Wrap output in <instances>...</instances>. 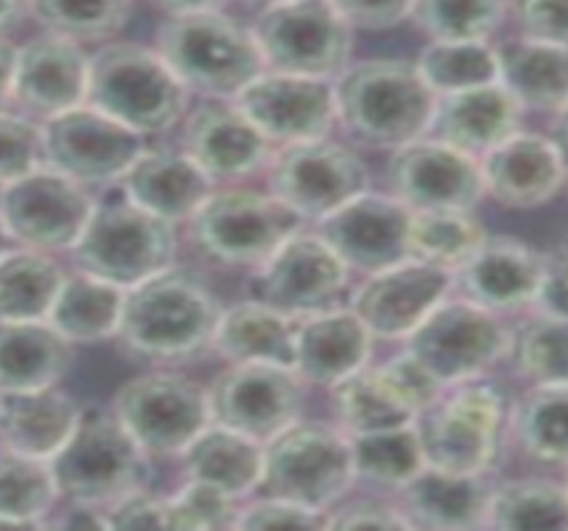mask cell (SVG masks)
<instances>
[{"mask_svg": "<svg viewBox=\"0 0 568 531\" xmlns=\"http://www.w3.org/2000/svg\"><path fill=\"white\" fill-rule=\"evenodd\" d=\"M484 194L510 211H534L564 192L566 160L564 146L550 136L518 131L481 160Z\"/></svg>", "mask_w": 568, "mask_h": 531, "instance_id": "obj_23", "label": "cell"}, {"mask_svg": "<svg viewBox=\"0 0 568 531\" xmlns=\"http://www.w3.org/2000/svg\"><path fill=\"white\" fill-rule=\"evenodd\" d=\"M59 489L49 460L0 452V529H38L57 506Z\"/></svg>", "mask_w": 568, "mask_h": 531, "instance_id": "obj_37", "label": "cell"}, {"mask_svg": "<svg viewBox=\"0 0 568 531\" xmlns=\"http://www.w3.org/2000/svg\"><path fill=\"white\" fill-rule=\"evenodd\" d=\"M354 481L351 436L343 428L295 420L263 443L261 489L268 497L327 513Z\"/></svg>", "mask_w": 568, "mask_h": 531, "instance_id": "obj_8", "label": "cell"}, {"mask_svg": "<svg viewBox=\"0 0 568 531\" xmlns=\"http://www.w3.org/2000/svg\"><path fill=\"white\" fill-rule=\"evenodd\" d=\"M385 181L409 211H476L486 197L481 165L442 139H417L390 152Z\"/></svg>", "mask_w": 568, "mask_h": 531, "instance_id": "obj_17", "label": "cell"}, {"mask_svg": "<svg viewBox=\"0 0 568 531\" xmlns=\"http://www.w3.org/2000/svg\"><path fill=\"white\" fill-rule=\"evenodd\" d=\"M372 335L362 319L346 308L297 317L293 369L303 382L333 388L367 365Z\"/></svg>", "mask_w": 568, "mask_h": 531, "instance_id": "obj_27", "label": "cell"}, {"mask_svg": "<svg viewBox=\"0 0 568 531\" xmlns=\"http://www.w3.org/2000/svg\"><path fill=\"white\" fill-rule=\"evenodd\" d=\"M524 106L499 83L436 96L430 131L455 150L481 160L520 131Z\"/></svg>", "mask_w": 568, "mask_h": 531, "instance_id": "obj_28", "label": "cell"}, {"mask_svg": "<svg viewBox=\"0 0 568 531\" xmlns=\"http://www.w3.org/2000/svg\"><path fill=\"white\" fill-rule=\"evenodd\" d=\"M13 59H17V49L9 40L0 38V110L11 102V80H13Z\"/></svg>", "mask_w": 568, "mask_h": 531, "instance_id": "obj_57", "label": "cell"}, {"mask_svg": "<svg viewBox=\"0 0 568 531\" xmlns=\"http://www.w3.org/2000/svg\"><path fill=\"white\" fill-rule=\"evenodd\" d=\"M412 3L415 0H333V6L343 19L351 24V30L383 32L394 30L409 19Z\"/></svg>", "mask_w": 568, "mask_h": 531, "instance_id": "obj_54", "label": "cell"}, {"mask_svg": "<svg viewBox=\"0 0 568 531\" xmlns=\"http://www.w3.org/2000/svg\"><path fill=\"white\" fill-rule=\"evenodd\" d=\"M542 261L545 253L516 237H486L452 279L473 304L489 312H513L531 306Z\"/></svg>", "mask_w": 568, "mask_h": 531, "instance_id": "obj_26", "label": "cell"}, {"mask_svg": "<svg viewBox=\"0 0 568 531\" xmlns=\"http://www.w3.org/2000/svg\"><path fill=\"white\" fill-rule=\"evenodd\" d=\"M297 317L263 300H247L221 312L211 348L229 365H282L293 369Z\"/></svg>", "mask_w": 568, "mask_h": 531, "instance_id": "obj_32", "label": "cell"}, {"mask_svg": "<svg viewBox=\"0 0 568 531\" xmlns=\"http://www.w3.org/2000/svg\"><path fill=\"white\" fill-rule=\"evenodd\" d=\"M152 3L171 17H181V13L221 11L226 0H152Z\"/></svg>", "mask_w": 568, "mask_h": 531, "instance_id": "obj_56", "label": "cell"}, {"mask_svg": "<svg viewBox=\"0 0 568 531\" xmlns=\"http://www.w3.org/2000/svg\"><path fill=\"white\" fill-rule=\"evenodd\" d=\"M566 3L568 0H507V13L520 38L566 45Z\"/></svg>", "mask_w": 568, "mask_h": 531, "instance_id": "obj_51", "label": "cell"}, {"mask_svg": "<svg viewBox=\"0 0 568 531\" xmlns=\"http://www.w3.org/2000/svg\"><path fill=\"white\" fill-rule=\"evenodd\" d=\"M333 399L337 420L348 436L375 433V430L415 422V415L409 412L407 405L390 391L381 372L367 365L333 386Z\"/></svg>", "mask_w": 568, "mask_h": 531, "instance_id": "obj_42", "label": "cell"}, {"mask_svg": "<svg viewBox=\"0 0 568 531\" xmlns=\"http://www.w3.org/2000/svg\"><path fill=\"white\" fill-rule=\"evenodd\" d=\"M409 221L412 211L402 200L367 190L316 221V234L348 272L375 274L409 258Z\"/></svg>", "mask_w": 568, "mask_h": 531, "instance_id": "obj_19", "label": "cell"}, {"mask_svg": "<svg viewBox=\"0 0 568 531\" xmlns=\"http://www.w3.org/2000/svg\"><path fill=\"white\" fill-rule=\"evenodd\" d=\"M43 165L83 186H112L146 152V136L97 106L80 104L40 125Z\"/></svg>", "mask_w": 568, "mask_h": 531, "instance_id": "obj_14", "label": "cell"}, {"mask_svg": "<svg viewBox=\"0 0 568 531\" xmlns=\"http://www.w3.org/2000/svg\"><path fill=\"white\" fill-rule=\"evenodd\" d=\"M49 466L70 506L106 510L149 483V455L112 409H80L78 426Z\"/></svg>", "mask_w": 568, "mask_h": 531, "instance_id": "obj_4", "label": "cell"}, {"mask_svg": "<svg viewBox=\"0 0 568 531\" xmlns=\"http://www.w3.org/2000/svg\"><path fill=\"white\" fill-rule=\"evenodd\" d=\"M43 165V133L24 114L0 110V186Z\"/></svg>", "mask_w": 568, "mask_h": 531, "instance_id": "obj_48", "label": "cell"}, {"mask_svg": "<svg viewBox=\"0 0 568 531\" xmlns=\"http://www.w3.org/2000/svg\"><path fill=\"white\" fill-rule=\"evenodd\" d=\"M221 312L219 298L197 277L171 266L125 290L114 338L139 359H189L211 346Z\"/></svg>", "mask_w": 568, "mask_h": 531, "instance_id": "obj_1", "label": "cell"}, {"mask_svg": "<svg viewBox=\"0 0 568 531\" xmlns=\"http://www.w3.org/2000/svg\"><path fill=\"white\" fill-rule=\"evenodd\" d=\"M486 237L473 211H412L409 258L455 274Z\"/></svg>", "mask_w": 568, "mask_h": 531, "instance_id": "obj_39", "label": "cell"}, {"mask_svg": "<svg viewBox=\"0 0 568 531\" xmlns=\"http://www.w3.org/2000/svg\"><path fill=\"white\" fill-rule=\"evenodd\" d=\"M118 186L133 203L171 224L192 218L215 190L211 176L186 152L171 150H146Z\"/></svg>", "mask_w": 568, "mask_h": 531, "instance_id": "obj_29", "label": "cell"}, {"mask_svg": "<svg viewBox=\"0 0 568 531\" xmlns=\"http://www.w3.org/2000/svg\"><path fill=\"white\" fill-rule=\"evenodd\" d=\"M93 197L49 165H38L22 178L0 186V221L13 245L40 253L72 251L83 234Z\"/></svg>", "mask_w": 568, "mask_h": 531, "instance_id": "obj_13", "label": "cell"}, {"mask_svg": "<svg viewBox=\"0 0 568 531\" xmlns=\"http://www.w3.org/2000/svg\"><path fill=\"white\" fill-rule=\"evenodd\" d=\"M531 308L537 314H547V317L566 319V247L545 253Z\"/></svg>", "mask_w": 568, "mask_h": 531, "instance_id": "obj_55", "label": "cell"}, {"mask_svg": "<svg viewBox=\"0 0 568 531\" xmlns=\"http://www.w3.org/2000/svg\"><path fill=\"white\" fill-rule=\"evenodd\" d=\"M91 57L74 40L43 35L27 40L17 49L11 80V102L30 118H57L67 110L85 104Z\"/></svg>", "mask_w": 568, "mask_h": 531, "instance_id": "obj_22", "label": "cell"}, {"mask_svg": "<svg viewBox=\"0 0 568 531\" xmlns=\"http://www.w3.org/2000/svg\"><path fill=\"white\" fill-rule=\"evenodd\" d=\"M263 64L290 75L333 80L354 53V30L333 0H287L258 13L253 27Z\"/></svg>", "mask_w": 568, "mask_h": 531, "instance_id": "obj_10", "label": "cell"}, {"mask_svg": "<svg viewBox=\"0 0 568 531\" xmlns=\"http://www.w3.org/2000/svg\"><path fill=\"white\" fill-rule=\"evenodd\" d=\"M375 369L415 418L423 409H428L444 391V382L407 348L402 354L390 356L385 365H377Z\"/></svg>", "mask_w": 568, "mask_h": 531, "instance_id": "obj_49", "label": "cell"}, {"mask_svg": "<svg viewBox=\"0 0 568 531\" xmlns=\"http://www.w3.org/2000/svg\"><path fill=\"white\" fill-rule=\"evenodd\" d=\"M507 359L531 386L566 382V319L537 314L507 333Z\"/></svg>", "mask_w": 568, "mask_h": 531, "instance_id": "obj_45", "label": "cell"}, {"mask_svg": "<svg viewBox=\"0 0 568 531\" xmlns=\"http://www.w3.org/2000/svg\"><path fill=\"white\" fill-rule=\"evenodd\" d=\"M503 89L524 106L547 114L566 110V45L518 38L497 49Z\"/></svg>", "mask_w": 568, "mask_h": 531, "instance_id": "obj_34", "label": "cell"}, {"mask_svg": "<svg viewBox=\"0 0 568 531\" xmlns=\"http://www.w3.org/2000/svg\"><path fill=\"white\" fill-rule=\"evenodd\" d=\"M85 104L141 136H158L184 120L189 91L154 49L110 43L91 57Z\"/></svg>", "mask_w": 568, "mask_h": 531, "instance_id": "obj_6", "label": "cell"}, {"mask_svg": "<svg viewBox=\"0 0 568 531\" xmlns=\"http://www.w3.org/2000/svg\"><path fill=\"white\" fill-rule=\"evenodd\" d=\"M211 422L266 443L303 412V380L282 365H229L207 388Z\"/></svg>", "mask_w": 568, "mask_h": 531, "instance_id": "obj_16", "label": "cell"}, {"mask_svg": "<svg viewBox=\"0 0 568 531\" xmlns=\"http://www.w3.org/2000/svg\"><path fill=\"white\" fill-rule=\"evenodd\" d=\"M154 51L165 59L186 91L207 99H234L266 70L253 30L223 11L171 17L158 30Z\"/></svg>", "mask_w": 568, "mask_h": 531, "instance_id": "obj_5", "label": "cell"}, {"mask_svg": "<svg viewBox=\"0 0 568 531\" xmlns=\"http://www.w3.org/2000/svg\"><path fill=\"white\" fill-rule=\"evenodd\" d=\"M27 6L45 32L74 43L114 38L133 11V0H27Z\"/></svg>", "mask_w": 568, "mask_h": 531, "instance_id": "obj_44", "label": "cell"}, {"mask_svg": "<svg viewBox=\"0 0 568 531\" xmlns=\"http://www.w3.org/2000/svg\"><path fill=\"white\" fill-rule=\"evenodd\" d=\"M566 382H542L529 386L507 415V426L516 436L518 447L534 460L547 466L566 462Z\"/></svg>", "mask_w": 568, "mask_h": 531, "instance_id": "obj_38", "label": "cell"}, {"mask_svg": "<svg viewBox=\"0 0 568 531\" xmlns=\"http://www.w3.org/2000/svg\"><path fill=\"white\" fill-rule=\"evenodd\" d=\"M348 285V268L320 234H293L258 268L255 295L290 317L327 312Z\"/></svg>", "mask_w": 568, "mask_h": 531, "instance_id": "obj_20", "label": "cell"}, {"mask_svg": "<svg viewBox=\"0 0 568 531\" xmlns=\"http://www.w3.org/2000/svg\"><path fill=\"white\" fill-rule=\"evenodd\" d=\"M80 407L59 386L0 394V447L51 460L78 426Z\"/></svg>", "mask_w": 568, "mask_h": 531, "instance_id": "obj_30", "label": "cell"}, {"mask_svg": "<svg viewBox=\"0 0 568 531\" xmlns=\"http://www.w3.org/2000/svg\"><path fill=\"white\" fill-rule=\"evenodd\" d=\"M125 290L88 272L67 274L45 321L72 346H93L118 335Z\"/></svg>", "mask_w": 568, "mask_h": 531, "instance_id": "obj_35", "label": "cell"}, {"mask_svg": "<svg viewBox=\"0 0 568 531\" xmlns=\"http://www.w3.org/2000/svg\"><path fill=\"white\" fill-rule=\"evenodd\" d=\"M337 123L358 144L398 150L430 131L436 93L415 64L402 59H367L335 78Z\"/></svg>", "mask_w": 568, "mask_h": 531, "instance_id": "obj_2", "label": "cell"}, {"mask_svg": "<svg viewBox=\"0 0 568 531\" xmlns=\"http://www.w3.org/2000/svg\"><path fill=\"white\" fill-rule=\"evenodd\" d=\"M232 102L263 136L280 146L329 136L337 123L335 89L324 78L263 70Z\"/></svg>", "mask_w": 568, "mask_h": 531, "instance_id": "obj_18", "label": "cell"}, {"mask_svg": "<svg viewBox=\"0 0 568 531\" xmlns=\"http://www.w3.org/2000/svg\"><path fill=\"white\" fill-rule=\"evenodd\" d=\"M181 457L189 481L211 483L232 500L250 497L261 487L263 443L219 422L202 428Z\"/></svg>", "mask_w": 568, "mask_h": 531, "instance_id": "obj_33", "label": "cell"}, {"mask_svg": "<svg viewBox=\"0 0 568 531\" xmlns=\"http://www.w3.org/2000/svg\"><path fill=\"white\" fill-rule=\"evenodd\" d=\"M415 67L436 96L499 80L497 49H491L486 40H430Z\"/></svg>", "mask_w": 568, "mask_h": 531, "instance_id": "obj_41", "label": "cell"}, {"mask_svg": "<svg viewBox=\"0 0 568 531\" xmlns=\"http://www.w3.org/2000/svg\"><path fill=\"white\" fill-rule=\"evenodd\" d=\"M22 9H24V0H0V35L19 22Z\"/></svg>", "mask_w": 568, "mask_h": 531, "instance_id": "obj_58", "label": "cell"}, {"mask_svg": "<svg viewBox=\"0 0 568 531\" xmlns=\"http://www.w3.org/2000/svg\"><path fill=\"white\" fill-rule=\"evenodd\" d=\"M327 529H412L402 508L388 506L383 500H354L337 502L327 510Z\"/></svg>", "mask_w": 568, "mask_h": 531, "instance_id": "obj_53", "label": "cell"}, {"mask_svg": "<svg viewBox=\"0 0 568 531\" xmlns=\"http://www.w3.org/2000/svg\"><path fill=\"white\" fill-rule=\"evenodd\" d=\"M80 272L131 290L139 282L175 266V224L144 211L114 186L93 200L83 234L72 247Z\"/></svg>", "mask_w": 568, "mask_h": 531, "instance_id": "obj_3", "label": "cell"}, {"mask_svg": "<svg viewBox=\"0 0 568 531\" xmlns=\"http://www.w3.org/2000/svg\"><path fill=\"white\" fill-rule=\"evenodd\" d=\"M412 351L446 386L476 380L507 354V329L497 312L468 298H444L407 338Z\"/></svg>", "mask_w": 568, "mask_h": 531, "instance_id": "obj_12", "label": "cell"}, {"mask_svg": "<svg viewBox=\"0 0 568 531\" xmlns=\"http://www.w3.org/2000/svg\"><path fill=\"white\" fill-rule=\"evenodd\" d=\"M351 452L356 479L383 489H402L425 466L415 422L351 436Z\"/></svg>", "mask_w": 568, "mask_h": 531, "instance_id": "obj_43", "label": "cell"}, {"mask_svg": "<svg viewBox=\"0 0 568 531\" xmlns=\"http://www.w3.org/2000/svg\"><path fill=\"white\" fill-rule=\"evenodd\" d=\"M171 508V529L186 531H219L234 529L236 500L223 494L221 489L202 481H189L173 497H168Z\"/></svg>", "mask_w": 568, "mask_h": 531, "instance_id": "obj_47", "label": "cell"}, {"mask_svg": "<svg viewBox=\"0 0 568 531\" xmlns=\"http://www.w3.org/2000/svg\"><path fill=\"white\" fill-rule=\"evenodd\" d=\"M568 527L566 487L556 479H518L495 487L489 523L497 531H542Z\"/></svg>", "mask_w": 568, "mask_h": 531, "instance_id": "obj_40", "label": "cell"}, {"mask_svg": "<svg viewBox=\"0 0 568 531\" xmlns=\"http://www.w3.org/2000/svg\"><path fill=\"white\" fill-rule=\"evenodd\" d=\"M396 492L412 529L473 531L489 523L495 483L486 473H449L423 466Z\"/></svg>", "mask_w": 568, "mask_h": 531, "instance_id": "obj_25", "label": "cell"}, {"mask_svg": "<svg viewBox=\"0 0 568 531\" xmlns=\"http://www.w3.org/2000/svg\"><path fill=\"white\" fill-rule=\"evenodd\" d=\"M449 272L420 261L402 264L367 274L351 298V312L362 319L367 333L377 340H407L420 321L449 298Z\"/></svg>", "mask_w": 568, "mask_h": 531, "instance_id": "obj_21", "label": "cell"}, {"mask_svg": "<svg viewBox=\"0 0 568 531\" xmlns=\"http://www.w3.org/2000/svg\"><path fill=\"white\" fill-rule=\"evenodd\" d=\"M186 224L194 251L211 264L261 268L284 242L301 232L303 218L274 194L213 190Z\"/></svg>", "mask_w": 568, "mask_h": 531, "instance_id": "obj_9", "label": "cell"}, {"mask_svg": "<svg viewBox=\"0 0 568 531\" xmlns=\"http://www.w3.org/2000/svg\"><path fill=\"white\" fill-rule=\"evenodd\" d=\"M72 356V343L45 319L0 321V394L59 386Z\"/></svg>", "mask_w": 568, "mask_h": 531, "instance_id": "obj_31", "label": "cell"}, {"mask_svg": "<svg viewBox=\"0 0 568 531\" xmlns=\"http://www.w3.org/2000/svg\"><path fill=\"white\" fill-rule=\"evenodd\" d=\"M112 412L149 457L181 455L211 426L207 388L181 372L154 369L114 394Z\"/></svg>", "mask_w": 568, "mask_h": 531, "instance_id": "obj_11", "label": "cell"}, {"mask_svg": "<svg viewBox=\"0 0 568 531\" xmlns=\"http://www.w3.org/2000/svg\"><path fill=\"white\" fill-rule=\"evenodd\" d=\"M280 3H287V0H242V6H245V9H253L258 13L272 9V6H280Z\"/></svg>", "mask_w": 568, "mask_h": 531, "instance_id": "obj_59", "label": "cell"}, {"mask_svg": "<svg viewBox=\"0 0 568 531\" xmlns=\"http://www.w3.org/2000/svg\"><path fill=\"white\" fill-rule=\"evenodd\" d=\"M106 529H171L168 497H158L144 489L131 492L104 510Z\"/></svg>", "mask_w": 568, "mask_h": 531, "instance_id": "obj_52", "label": "cell"}, {"mask_svg": "<svg viewBox=\"0 0 568 531\" xmlns=\"http://www.w3.org/2000/svg\"><path fill=\"white\" fill-rule=\"evenodd\" d=\"M64 277V268L49 253L9 247L0 255V321L49 317Z\"/></svg>", "mask_w": 568, "mask_h": 531, "instance_id": "obj_36", "label": "cell"}, {"mask_svg": "<svg viewBox=\"0 0 568 531\" xmlns=\"http://www.w3.org/2000/svg\"><path fill=\"white\" fill-rule=\"evenodd\" d=\"M505 426V396L481 378L446 386L415 418L425 466L449 473H489L503 449Z\"/></svg>", "mask_w": 568, "mask_h": 531, "instance_id": "obj_7", "label": "cell"}, {"mask_svg": "<svg viewBox=\"0 0 568 531\" xmlns=\"http://www.w3.org/2000/svg\"><path fill=\"white\" fill-rule=\"evenodd\" d=\"M234 529H327V513L266 494L236 510Z\"/></svg>", "mask_w": 568, "mask_h": 531, "instance_id": "obj_50", "label": "cell"}, {"mask_svg": "<svg viewBox=\"0 0 568 531\" xmlns=\"http://www.w3.org/2000/svg\"><path fill=\"white\" fill-rule=\"evenodd\" d=\"M274 144L236 104H202L184 123V152L211 181H242L272 160Z\"/></svg>", "mask_w": 568, "mask_h": 531, "instance_id": "obj_24", "label": "cell"}, {"mask_svg": "<svg viewBox=\"0 0 568 531\" xmlns=\"http://www.w3.org/2000/svg\"><path fill=\"white\" fill-rule=\"evenodd\" d=\"M272 194L303 221H320L369 190L362 154L329 136L287 144L268 160Z\"/></svg>", "mask_w": 568, "mask_h": 531, "instance_id": "obj_15", "label": "cell"}, {"mask_svg": "<svg viewBox=\"0 0 568 531\" xmlns=\"http://www.w3.org/2000/svg\"><path fill=\"white\" fill-rule=\"evenodd\" d=\"M507 17V0H415L409 19L430 40H489Z\"/></svg>", "mask_w": 568, "mask_h": 531, "instance_id": "obj_46", "label": "cell"}, {"mask_svg": "<svg viewBox=\"0 0 568 531\" xmlns=\"http://www.w3.org/2000/svg\"><path fill=\"white\" fill-rule=\"evenodd\" d=\"M9 247H11V239H9V234H6L3 221H0V255L9 251Z\"/></svg>", "mask_w": 568, "mask_h": 531, "instance_id": "obj_60", "label": "cell"}]
</instances>
